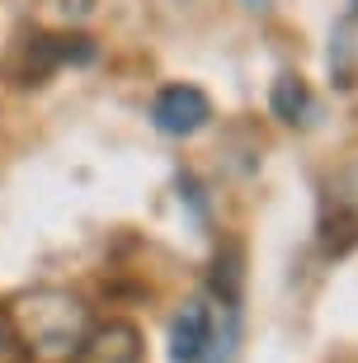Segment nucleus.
I'll return each mask as SVG.
<instances>
[{"mask_svg": "<svg viewBox=\"0 0 358 363\" xmlns=\"http://www.w3.org/2000/svg\"><path fill=\"white\" fill-rule=\"evenodd\" d=\"M76 363H146L137 325L104 321V325H94V330H85V340H80V350H76Z\"/></svg>", "mask_w": 358, "mask_h": 363, "instance_id": "nucleus-4", "label": "nucleus"}, {"mask_svg": "<svg viewBox=\"0 0 358 363\" xmlns=\"http://www.w3.org/2000/svg\"><path fill=\"white\" fill-rule=\"evenodd\" d=\"M14 350V325H10V316H0V359Z\"/></svg>", "mask_w": 358, "mask_h": 363, "instance_id": "nucleus-6", "label": "nucleus"}, {"mask_svg": "<svg viewBox=\"0 0 358 363\" xmlns=\"http://www.w3.org/2000/svg\"><path fill=\"white\" fill-rule=\"evenodd\" d=\"M269 104H274V113H279L283 123H306V113H311V90H306L302 76H279Z\"/></svg>", "mask_w": 358, "mask_h": 363, "instance_id": "nucleus-5", "label": "nucleus"}, {"mask_svg": "<svg viewBox=\"0 0 358 363\" xmlns=\"http://www.w3.org/2000/svg\"><path fill=\"white\" fill-rule=\"evenodd\" d=\"M151 123H156L165 137H194L213 123V104L198 85H170V90L156 94L151 104Z\"/></svg>", "mask_w": 358, "mask_h": 363, "instance_id": "nucleus-3", "label": "nucleus"}, {"mask_svg": "<svg viewBox=\"0 0 358 363\" xmlns=\"http://www.w3.org/2000/svg\"><path fill=\"white\" fill-rule=\"evenodd\" d=\"M10 325H14V340H24L28 350L57 359V354L80 350V340H85V307L67 293H33L14 307Z\"/></svg>", "mask_w": 358, "mask_h": 363, "instance_id": "nucleus-2", "label": "nucleus"}, {"mask_svg": "<svg viewBox=\"0 0 358 363\" xmlns=\"http://www.w3.org/2000/svg\"><path fill=\"white\" fill-rule=\"evenodd\" d=\"M240 340V316L226 297L198 293L170 321V363H231Z\"/></svg>", "mask_w": 358, "mask_h": 363, "instance_id": "nucleus-1", "label": "nucleus"}]
</instances>
